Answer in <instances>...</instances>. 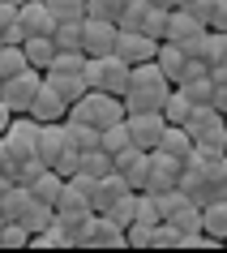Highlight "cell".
<instances>
[{
  "mask_svg": "<svg viewBox=\"0 0 227 253\" xmlns=\"http://www.w3.org/2000/svg\"><path fill=\"white\" fill-rule=\"evenodd\" d=\"M206 176H210V193H214V198H227V155L206 159ZM214 198H210V202H214Z\"/></svg>",
  "mask_w": 227,
  "mask_h": 253,
  "instance_id": "e575fe53",
  "label": "cell"
},
{
  "mask_svg": "<svg viewBox=\"0 0 227 253\" xmlns=\"http://www.w3.org/2000/svg\"><path fill=\"white\" fill-rule=\"evenodd\" d=\"M43 78L52 82L56 90H60V94L69 99V103H77L81 94L90 90V82H86V69H47Z\"/></svg>",
  "mask_w": 227,
  "mask_h": 253,
  "instance_id": "2e32d148",
  "label": "cell"
},
{
  "mask_svg": "<svg viewBox=\"0 0 227 253\" xmlns=\"http://www.w3.org/2000/svg\"><path fill=\"white\" fill-rule=\"evenodd\" d=\"M167 223H176V232H180V236H185V232H201V202L185 198L172 214H167Z\"/></svg>",
  "mask_w": 227,
  "mask_h": 253,
  "instance_id": "cb8c5ba5",
  "label": "cell"
},
{
  "mask_svg": "<svg viewBox=\"0 0 227 253\" xmlns=\"http://www.w3.org/2000/svg\"><path fill=\"white\" fill-rule=\"evenodd\" d=\"M223 120H227V112H223Z\"/></svg>",
  "mask_w": 227,
  "mask_h": 253,
  "instance_id": "f5cc1de1",
  "label": "cell"
},
{
  "mask_svg": "<svg viewBox=\"0 0 227 253\" xmlns=\"http://www.w3.org/2000/svg\"><path fill=\"white\" fill-rule=\"evenodd\" d=\"M94 206H90V198L81 193V189H73V185H65V193L56 198V214H65V219H73V214H90Z\"/></svg>",
  "mask_w": 227,
  "mask_h": 253,
  "instance_id": "83f0119b",
  "label": "cell"
},
{
  "mask_svg": "<svg viewBox=\"0 0 227 253\" xmlns=\"http://www.w3.org/2000/svg\"><path fill=\"white\" fill-rule=\"evenodd\" d=\"M22 69H30L26 47H22V43H4V47H0V78L9 82V78H17Z\"/></svg>",
  "mask_w": 227,
  "mask_h": 253,
  "instance_id": "f1b7e54d",
  "label": "cell"
},
{
  "mask_svg": "<svg viewBox=\"0 0 227 253\" xmlns=\"http://www.w3.org/2000/svg\"><path fill=\"white\" fill-rule=\"evenodd\" d=\"M103 214H107V219H116L120 227H129V223L137 219V189H129V193H124V198L116 202L112 211H103Z\"/></svg>",
  "mask_w": 227,
  "mask_h": 253,
  "instance_id": "d590c367",
  "label": "cell"
},
{
  "mask_svg": "<svg viewBox=\"0 0 227 253\" xmlns=\"http://www.w3.org/2000/svg\"><path fill=\"white\" fill-rule=\"evenodd\" d=\"M210 30H227V0H214V17H210Z\"/></svg>",
  "mask_w": 227,
  "mask_h": 253,
  "instance_id": "ee69618b",
  "label": "cell"
},
{
  "mask_svg": "<svg viewBox=\"0 0 227 253\" xmlns=\"http://www.w3.org/2000/svg\"><path fill=\"white\" fill-rule=\"evenodd\" d=\"M150 249H180V232H176V223H154V232H150Z\"/></svg>",
  "mask_w": 227,
  "mask_h": 253,
  "instance_id": "f35d334b",
  "label": "cell"
},
{
  "mask_svg": "<svg viewBox=\"0 0 227 253\" xmlns=\"http://www.w3.org/2000/svg\"><path fill=\"white\" fill-rule=\"evenodd\" d=\"M116 172H120L133 189H146V180H150V150H142L137 142L124 146L120 155H116Z\"/></svg>",
  "mask_w": 227,
  "mask_h": 253,
  "instance_id": "5bb4252c",
  "label": "cell"
},
{
  "mask_svg": "<svg viewBox=\"0 0 227 253\" xmlns=\"http://www.w3.org/2000/svg\"><path fill=\"white\" fill-rule=\"evenodd\" d=\"M0 172H9V176L17 172V155H13V146H9V137H0Z\"/></svg>",
  "mask_w": 227,
  "mask_h": 253,
  "instance_id": "7bdbcfd3",
  "label": "cell"
},
{
  "mask_svg": "<svg viewBox=\"0 0 227 253\" xmlns=\"http://www.w3.org/2000/svg\"><path fill=\"white\" fill-rule=\"evenodd\" d=\"M124 146H133V133H129V120H116V125H107V129H103V150L120 155Z\"/></svg>",
  "mask_w": 227,
  "mask_h": 253,
  "instance_id": "836d02e7",
  "label": "cell"
},
{
  "mask_svg": "<svg viewBox=\"0 0 227 253\" xmlns=\"http://www.w3.org/2000/svg\"><path fill=\"white\" fill-rule=\"evenodd\" d=\"M180 172L185 163L167 155V150H150V180H146V193H167V189H180Z\"/></svg>",
  "mask_w": 227,
  "mask_h": 253,
  "instance_id": "52a82bcc",
  "label": "cell"
},
{
  "mask_svg": "<svg viewBox=\"0 0 227 253\" xmlns=\"http://www.w3.org/2000/svg\"><path fill=\"white\" fill-rule=\"evenodd\" d=\"M154 150H167V155H176V159L185 163V159H193V150H197V146H193V133H189L185 125H167Z\"/></svg>",
  "mask_w": 227,
  "mask_h": 253,
  "instance_id": "d6986e66",
  "label": "cell"
},
{
  "mask_svg": "<svg viewBox=\"0 0 227 253\" xmlns=\"http://www.w3.org/2000/svg\"><path fill=\"white\" fill-rule=\"evenodd\" d=\"M22 47H26L30 69H43V73H47V69H52V60L60 56V47H56V39H52V35H30V39L22 43Z\"/></svg>",
  "mask_w": 227,
  "mask_h": 253,
  "instance_id": "ffe728a7",
  "label": "cell"
},
{
  "mask_svg": "<svg viewBox=\"0 0 227 253\" xmlns=\"http://www.w3.org/2000/svg\"><path fill=\"white\" fill-rule=\"evenodd\" d=\"M69 125V142L77 150H94L103 146V129H94V125H86V120H65Z\"/></svg>",
  "mask_w": 227,
  "mask_h": 253,
  "instance_id": "f546056e",
  "label": "cell"
},
{
  "mask_svg": "<svg viewBox=\"0 0 227 253\" xmlns=\"http://www.w3.org/2000/svg\"><path fill=\"white\" fill-rule=\"evenodd\" d=\"M30 116L39 120V125H52V120H65L69 116V99L60 90H56L52 82L43 78V86H39V94H35V103H30Z\"/></svg>",
  "mask_w": 227,
  "mask_h": 253,
  "instance_id": "4fadbf2b",
  "label": "cell"
},
{
  "mask_svg": "<svg viewBox=\"0 0 227 253\" xmlns=\"http://www.w3.org/2000/svg\"><path fill=\"white\" fill-rule=\"evenodd\" d=\"M197 30H206V26H201L197 17H193L185 4H180V9H172V13H167V35H163V39H172V43H189Z\"/></svg>",
  "mask_w": 227,
  "mask_h": 253,
  "instance_id": "44dd1931",
  "label": "cell"
},
{
  "mask_svg": "<svg viewBox=\"0 0 227 253\" xmlns=\"http://www.w3.org/2000/svg\"><path fill=\"white\" fill-rule=\"evenodd\" d=\"M26 245H30V227H22L17 219L0 227V249H26Z\"/></svg>",
  "mask_w": 227,
  "mask_h": 253,
  "instance_id": "8d00e7d4",
  "label": "cell"
},
{
  "mask_svg": "<svg viewBox=\"0 0 227 253\" xmlns=\"http://www.w3.org/2000/svg\"><path fill=\"white\" fill-rule=\"evenodd\" d=\"M9 189H13V176H9V172H0V198H4Z\"/></svg>",
  "mask_w": 227,
  "mask_h": 253,
  "instance_id": "bcb514c9",
  "label": "cell"
},
{
  "mask_svg": "<svg viewBox=\"0 0 227 253\" xmlns=\"http://www.w3.org/2000/svg\"><path fill=\"white\" fill-rule=\"evenodd\" d=\"M193 99H189L180 86H176L172 94H167V103H163V116H167V125H189V116H193Z\"/></svg>",
  "mask_w": 227,
  "mask_h": 253,
  "instance_id": "4316f807",
  "label": "cell"
},
{
  "mask_svg": "<svg viewBox=\"0 0 227 253\" xmlns=\"http://www.w3.org/2000/svg\"><path fill=\"white\" fill-rule=\"evenodd\" d=\"M176 86H180L193 103H210L214 99V78H210V65H206V60H189L185 78L176 82Z\"/></svg>",
  "mask_w": 227,
  "mask_h": 253,
  "instance_id": "9a60e30c",
  "label": "cell"
},
{
  "mask_svg": "<svg viewBox=\"0 0 227 253\" xmlns=\"http://www.w3.org/2000/svg\"><path fill=\"white\" fill-rule=\"evenodd\" d=\"M129 116V107H124L120 94L112 90H86L77 99V103H69V120H86V125H94V129H107V125H116V120Z\"/></svg>",
  "mask_w": 227,
  "mask_h": 253,
  "instance_id": "3957f363",
  "label": "cell"
},
{
  "mask_svg": "<svg viewBox=\"0 0 227 253\" xmlns=\"http://www.w3.org/2000/svg\"><path fill=\"white\" fill-rule=\"evenodd\" d=\"M77 172H90V176H107V172H116V155L103 146H94V150H81V168Z\"/></svg>",
  "mask_w": 227,
  "mask_h": 253,
  "instance_id": "4dcf8cb0",
  "label": "cell"
},
{
  "mask_svg": "<svg viewBox=\"0 0 227 253\" xmlns=\"http://www.w3.org/2000/svg\"><path fill=\"white\" fill-rule=\"evenodd\" d=\"M154 60H159V69L172 82H180V78H185V69H189V52L180 47V43H172V39L159 43V56H154Z\"/></svg>",
  "mask_w": 227,
  "mask_h": 253,
  "instance_id": "7402d4cb",
  "label": "cell"
},
{
  "mask_svg": "<svg viewBox=\"0 0 227 253\" xmlns=\"http://www.w3.org/2000/svg\"><path fill=\"white\" fill-rule=\"evenodd\" d=\"M129 189H133V185H129V180H124V176L120 172H107V176H99V189H94V211H99V214H103V211H112V206H116V202H120L124 198V193H129Z\"/></svg>",
  "mask_w": 227,
  "mask_h": 253,
  "instance_id": "e0dca14e",
  "label": "cell"
},
{
  "mask_svg": "<svg viewBox=\"0 0 227 253\" xmlns=\"http://www.w3.org/2000/svg\"><path fill=\"white\" fill-rule=\"evenodd\" d=\"M0 47H4V35H0Z\"/></svg>",
  "mask_w": 227,
  "mask_h": 253,
  "instance_id": "c3c4849f",
  "label": "cell"
},
{
  "mask_svg": "<svg viewBox=\"0 0 227 253\" xmlns=\"http://www.w3.org/2000/svg\"><path fill=\"white\" fill-rule=\"evenodd\" d=\"M185 129L193 133V146H197L201 159L227 155V120H223V112H219L214 103H197Z\"/></svg>",
  "mask_w": 227,
  "mask_h": 253,
  "instance_id": "7a4b0ae2",
  "label": "cell"
},
{
  "mask_svg": "<svg viewBox=\"0 0 227 253\" xmlns=\"http://www.w3.org/2000/svg\"><path fill=\"white\" fill-rule=\"evenodd\" d=\"M129 133H133V142L142 150H154L159 146L163 129H167V116H163V107H154V112H129Z\"/></svg>",
  "mask_w": 227,
  "mask_h": 253,
  "instance_id": "9c48e42d",
  "label": "cell"
},
{
  "mask_svg": "<svg viewBox=\"0 0 227 253\" xmlns=\"http://www.w3.org/2000/svg\"><path fill=\"white\" fill-rule=\"evenodd\" d=\"M17 26V4L13 0H0V35H9Z\"/></svg>",
  "mask_w": 227,
  "mask_h": 253,
  "instance_id": "b9f144b4",
  "label": "cell"
},
{
  "mask_svg": "<svg viewBox=\"0 0 227 253\" xmlns=\"http://www.w3.org/2000/svg\"><path fill=\"white\" fill-rule=\"evenodd\" d=\"M39 86H43V69H22L17 78H9L4 86H0V99L13 107V112H30Z\"/></svg>",
  "mask_w": 227,
  "mask_h": 253,
  "instance_id": "8992f818",
  "label": "cell"
},
{
  "mask_svg": "<svg viewBox=\"0 0 227 253\" xmlns=\"http://www.w3.org/2000/svg\"><path fill=\"white\" fill-rule=\"evenodd\" d=\"M150 4H159V9H167V13H172V9H180V0H150Z\"/></svg>",
  "mask_w": 227,
  "mask_h": 253,
  "instance_id": "7dc6e473",
  "label": "cell"
},
{
  "mask_svg": "<svg viewBox=\"0 0 227 253\" xmlns=\"http://www.w3.org/2000/svg\"><path fill=\"white\" fill-rule=\"evenodd\" d=\"M86 56H112L116 39H120V22H107V17H86Z\"/></svg>",
  "mask_w": 227,
  "mask_h": 253,
  "instance_id": "7c38bea8",
  "label": "cell"
},
{
  "mask_svg": "<svg viewBox=\"0 0 227 253\" xmlns=\"http://www.w3.org/2000/svg\"><path fill=\"white\" fill-rule=\"evenodd\" d=\"M185 9H189L193 17H197L201 26H210V17H214V0H189Z\"/></svg>",
  "mask_w": 227,
  "mask_h": 253,
  "instance_id": "60d3db41",
  "label": "cell"
},
{
  "mask_svg": "<svg viewBox=\"0 0 227 253\" xmlns=\"http://www.w3.org/2000/svg\"><path fill=\"white\" fill-rule=\"evenodd\" d=\"M81 249H129V232H124L116 219H107V214L94 211V223L81 240Z\"/></svg>",
  "mask_w": 227,
  "mask_h": 253,
  "instance_id": "30bf717a",
  "label": "cell"
},
{
  "mask_svg": "<svg viewBox=\"0 0 227 253\" xmlns=\"http://www.w3.org/2000/svg\"><path fill=\"white\" fill-rule=\"evenodd\" d=\"M65 185H69V176H65V172H56V168H47V172H43L39 180L30 185V193H35L39 202H47V206H56V198L65 193Z\"/></svg>",
  "mask_w": 227,
  "mask_h": 253,
  "instance_id": "603a6c76",
  "label": "cell"
},
{
  "mask_svg": "<svg viewBox=\"0 0 227 253\" xmlns=\"http://www.w3.org/2000/svg\"><path fill=\"white\" fill-rule=\"evenodd\" d=\"M180 4H189V0H180Z\"/></svg>",
  "mask_w": 227,
  "mask_h": 253,
  "instance_id": "681fc988",
  "label": "cell"
},
{
  "mask_svg": "<svg viewBox=\"0 0 227 253\" xmlns=\"http://www.w3.org/2000/svg\"><path fill=\"white\" fill-rule=\"evenodd\" d=\"M201 227H206L210 236L227 240V198H214V202L201 206Z\"/></svg>",
  "mask_w": 227,
  "mask_h": 253,
  "instance_id": "d4e9b609",
  "label": "cell"
},
{
  "mask_svg": "<svg viewBox=\"0 0 227 253\" xmlns=\"http://www.w3.org/2000/svg\"><path fill=\"white\" fill-rule=\"evenodd\" d=\"M176 90V82L159 69V60H142L129 73V86H124V107L129 112H154V107L167 103V94Z\"/></svg>",
  "mask_w": 227,
  "mask_h": 253,
  "instance_id": "6da1fadb",
  "label": "cell"
},
{
  "mask_svg": "<svg viewBox=\"0 0 227 253\" xmlns=\"http://www.w3.org/2000/svg\"><path fill=\"white\" fill-rule=\"evenodd\" d=\"M56 26H60V22H56V13L52 9H47V0H22V4H17V30H22V35H56Z\"/></svg>",
  "mask_w": 227,
  "mask_h": 253,
  "instance_id": "ba28073f",
  "label": "cell"
},
{
  "mask_svg": "<svg viewBox=\"0 0 227 253\" xmlns=\"http://www.w3.org/2000/svg\"><path fill=\"white\" fill-rule=\"evenodd\" d=\"M39 133H43V125L30 112H17L13 116V125H9V146H13V155H17V163H26V159H39Z\"/></svg>",
  "mask_w": 227,
  "mask_h": 253,
  "instance_id": "5b68a950",
  "label": "cell"
},
{
  "mask_svg": "<svg viewBox=\"0 0 227 253\" xmlns=\"http://www.w3.org/2000/svg\"><path fill=\"white\" fill-rule=\"evenodd\" d=\"M13 4H22V0H13Z\"/></svg>",
  "mask_w": 227,
  "mask_h": 253,
  "instance_id": "f907efd6",
  "label": "cell"
},
{
  "mask_svg": "<svg viewBox=\"0 0 227 253\" xmlns=\"http://www.w3.org/2000/svg\"><path fill=\"white\" fill-rule=\"evenodd\" d=\"M81 22H86V17H81ZM81 22H60V26H56V47H60V52H86V26H81Z\"/></svg>",
  "mask_w": 227,
  "mask_h": 253,
  "instance_id": "484cf974",
  "label": "cell"
},
{
  "mask_svg": "<svg viewBox=\"0 0 227 253\" xmlns=\"http://www.w3.org/2000/svg\"><path fill=\"white\" fill-rule=\"evenodd\" d=\"M69 245H73V240L65 236V227L56 223V219L43 227V232H35V236H30V249H69Z\"/></svg>",
  "mask_w": 227,
  "mask_h": 253,
  "instance_id": "1f68e13d",
  "label": "cell"
},
{
  "mask_svg": "<svg viewBox=\"0 0 227 253\" xmlns=\"http://www.w3.org/2000/svg\"><path fill=\"white\" fill-rule=\"evenodd\" d=\"M124 232H129V249H150V232H154L150 223H129Z\"/></svg>",
  "mask_w": 227,
  "mask_h": 253,
  "instance_id": "ab89813d",
  "label": "cell"
},
{
  "mask_svg": "<svg viewBox=\"0 0 227 253\" xmlns=\"http://www.w3.org/2000/svg\"><path fill=\"white\" fill-rule=\"evenodd\" d=\"M13 116H17V112H13L9 103H4V99H0V137L9 133V125H13Z\"/></svg>",
  "mask_w": 227,
  "mask_h": 253,
  "instance_id": "f6af8a7d",
  "label": "cell"
},
{
  "mask_svg": "<svg viewBox=\"0 0 227 253\" xmlns=\"http://www.w3.org/2000/svg\"><path fill=\"white\" fill-rule=\"evenodd\" d=\"M0 86H4V78H0Z\"/></svg>",
  "mask_w": 227,
  "mask_h": 253,
  "instance_id": "816d5d0a",
  "label": "cell"
},
{
  "mask_svg": "<svg viewBox=\"0 0 227 253\" xmlns=\"http://www.w3.org/2000/svg\"><path fill=\"white\" fill-rule=\"evenodd\" d=\"M47 9L56 13V22H81L86 17V0H47Z\"/></svg>",
  "mask_w": 227,
  "mask_h": 253,
  "instance_id": "74e56055",
  "label": "cell"
},
{
  "mask_svg": "<svg viewBox=\"0 0 227 253\" xmlns=\"http://www.w3.org/2000/svg\"><path fill=\"white\" fill-rule=\"evenodd\" d=\"M129 73H133V65L129 60H120V56H90L86 60V82H90L94 90H112L124 99V86H129Z\"/></svg>",
  "mask_w": 227,
  "mask_h": 253,
  "instance_id": "277c9868",
  "label": "cell"
},
{
  "mask_svg": "<svg viewBox=\"0 0 227 253\" xmlns=\"http://www.w3.org/2000/svg\"><path fill=\"white\" fill-rule=\"evenodd\" d=\"M129 4H133V0H86V17H107V22H120Z\"/></svg>",
  "mask_w": 227,
  "mask_h": 253,
  "instance_id": "d6a6232c",
  "label": "cell"
},
{
  "mask_svg": "<svg viewBox=\"0 0 227 253\" xmlns=\"http://www.w3.org/2000/svg\"><path fill=\"white\" fill-rule=\"evenodd\" d=\"M65 146H69V125H65V120L43 125V133H39V159L43 163H56L60 155H65Z\"/></svg>",
  "mask_w": 227,
  "mask_h": 253,
  "instance_id": "ac0fdd59",
  "label": "cell"
},
{
  "mask_svg": "<svg viewBox=\"0 0 227 253\" xmlns=\"http://www.w3.org/2000/svg\"><path fill=\"white\" fill-rule=\"evenodd\" d=\"M159 43L154 35H142V30H124L120 26V39H116V56L129 60V65H142V60H154L159 56Z\"/></svg>",
  "mask_w": 227,
  "mask_h": 253,
  "instance_id": "8fae6325",
  "label": "cell"
}]
</instances>
